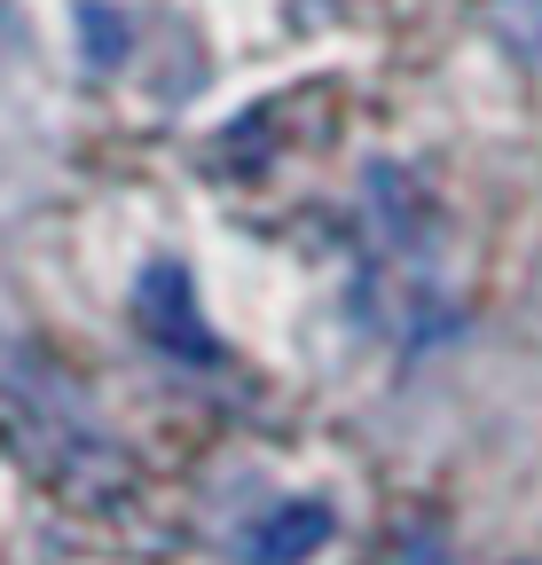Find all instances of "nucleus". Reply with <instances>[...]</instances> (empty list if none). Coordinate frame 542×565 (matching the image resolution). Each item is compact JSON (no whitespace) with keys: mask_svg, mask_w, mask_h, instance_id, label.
<instances>
[{"mask_svg":"<svg viewBox=\"0 0 542 565\" xmlns=\"http://www.w3.org/2000/svg\"><path fill=\"white\" fill-rule=\"evenodd\" d=\"M79 24H87V55H95V63H110V55L126 47L118 17H103V0H87V9H79Z\"/></svg>","mask_w":542,"mask_h":565,"instance_id":"nucleus-3","label":"nucleus"},{"mask_svg":"<svg viewBox=\"0 0 542 565\" xmlns=\"http://www.w3.org/2000/svg\"><path fill=\"white\" fill-rule=\"evenodd\" d=\"M134 315H142V330L158 338V345H173V353H189V362H213V330H205V315H196V291H189V267L181 259H158L142 282H134Z\"/></svg>","mask_w":542,"mask_h":565,"instance_id":"nucleus-1","label":"nucleus"},{"mask_svg":"<svg viewBox=\"0 0 542 565\" xmlns=\"http://www.w3.org/2000/svg\"><path fill=\"white\" fill-rule=\"evenodd\" d=\"M330 503H315V494H299V503H276L259 526H252V565H299L330 542Z\"/></svg>","mask_w":542,"mask_h":565,"instance_id":"nucleus-2","label":"nucleus"}]
</instances>
